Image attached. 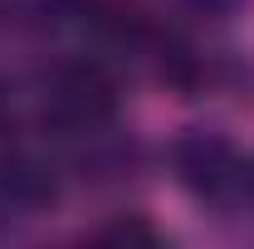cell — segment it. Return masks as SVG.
Wrapping results in <instances>:
<instances>
[{
    "label": "cell",
    "mask_w": 254,
    "mask_h": 249,
    "mask_svg": "<svg viewBox=\"0 0 254 249\" xmlns=\"http://www.w3.org/2000/svg\"><path fill=\"white\" fill-rule=\"evenodd\" d=\"M190 10H200V15H230V10H240L245 0H186Z\"/></svg>",
    "instance_id": "cell-5"
},
{
    "label": "cell",
    "mask_w": 254,
    "mask_h": 249,
    "mask_svg": "<svg viewBox=\"0 0 254 249\" xmlns=\"http://www.w3.org/2000/svg\"><path fill=\"white\" fill-rule=\"evenodd\" d=\"M54 171L34 156H5L0 161V215H39L54 205Z\"/></svg>",
    "instance_id": "cell-3"
},
{
    "label": "cell",
    "mask_w": 254,
    "mask_h": 249,
    "mask_svg": "<svg viewBox=\"0 0 254 249\" xmlns=\"http://www.w3.org/2000/svg\"><path fill=\"white\" fill-rule=\"evenodd\" d=\"M171 166H176V181L200 200H225L240 186V156L230 147V137L210 127H186L171 142Z\"/></svg>",
    "instance_id": "cell-2"
},
{
    "label": "cell",
    "mask_w": 254,
    "mask_h": 249,
    "mask_svg": "<svg viewBox=\"0 0 254 249\" xmlns=\"http://www.w3.org/2000/svg\"><path fill=\"white\" fill-rule=\"evenodd\" d=\"M113 113H118V83L98 63L78 59V63H64V68L49 73V83H44V118L54 127L88 137V132L113 123Z\"/></svg>",
    "instance_id": "cell-1"
},
{
    "label": "cell",
    "mask_w": 254,
    "mask_h": 249,
    "mask_svg": "<svg viewBox=\"0 0 254 249\" xmlns=\"http://www.w3.org/2000/svg\"><path fill=\"white\" fill-rule=\"evenodd\" d=\"M235 195L254 210V156H250V161H240V186H235Z\"/></svg>",
    "instance_id": "cell-4"
}]
</instances>
